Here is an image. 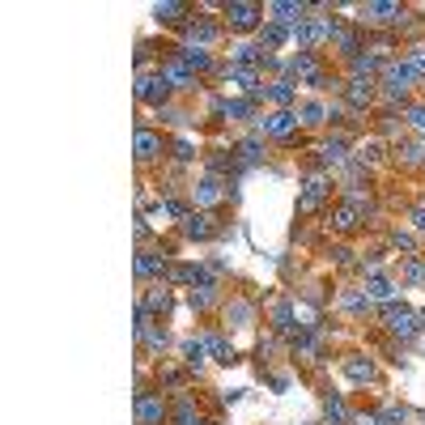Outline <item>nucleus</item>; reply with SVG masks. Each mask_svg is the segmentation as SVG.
<instances>
[{
	"label": "nucleus",
	"mask_w": 425,
	"mask_h": 425,
	"mask_svg": "<svg viewBox=\"0 0 425 425\" xmlns=\"http://www.w3.org/2000/svg\"><path fill=\"white\" fill-rule=\"evenodd\" d=\"M136 98H140V102H149V106H162V102L170 98V81H166L162 72L140 77V81H136Z\"/></svg>",
	"instance_id": "nucleus-6"
},
{
	"label": "nucleus",
	"mask_w": 425,
	"mask_h": 425,
	"mask_svg": "<svg viewBox=\"0 0 425 425\" xmlns=\"http://www.w3.org/2000/svg\"><path fill=\"white\" fill-rule=\"evenodd\" d=\"M413 81H417V72L409 68V60H400V64H387V68H383V94H387V98H404Z\"/></svg>",
	"instance_id": "nucleus-4"
},
{
	"label": "nucleus",
	"mask_w": 425,
	"mask_h": 425,
	"mask_svg": "<svg viewBox=\"0 0 425 425\" xmlns=\"http://www.w3.org/2000/svg\"><path fill=\"white\" fill-rule=\"evenodd\" d=\"M404 272H409V281H413V285H421V281H425V260H409V268H404Z\"/></svg>",
	"instance_id": "nucleus-44"
},
{
	"label": "nucleus",
	"mask_w": 425,
	"mask_h": 425,
	"mask_svg": "<svg viewBox=\"0 0 425 425\" xmlns=\"http://www.w3.org/2000/svg\"><path fill=\"white\" fill-rule=\"evenodd\" d=\"M366 298H370V302H392V298H396V285H392L387 277L375 272V277L366 281Z\"/></svg>",
	"instance_id": "nucleus-20"
},
{
	"label": "nucleus",
	"mask_w": 425,
	"mask_h": 425,
	"mask_svg": "<svg viewBox=\"0 0 425 425\" xmlns=\"http://www.w3.org/2000/svg\"><path fill=\"white\" fill-rule=\"evenodd\" d=\"M345 375H349L353 383H375V375H379V370H375V362H370V358H349V362H345Z\"/></svg>",
	"instance_id": "nucleus-18"
},
{
	"label": "nucleus",
	"mask_w": 425,
	"mask_h": 425,
	"mask_svg": "<svg viewBox=\"0 0 425 425\" xmlns=\"http://www.w3.org/2000/svg\"><path fill=\"white\" fill-rule=\"evenodd\" d=\"M153 272H166V255L140 251V255H136V277H153Z\"/></svg>",
	"instance_id": "nucleus-27"
},
{
	"label": "nucleus",
	"mask_w": 425,
	"mask_h": 425,
	"mask_svg": "<svg viewBox=\"0 0 425 425\" xmlns=\"http://www.w3.org/2000/svg\"><path fill=\"white\" fill-rule=\"evenodd\" d=\"M366 209H370V204H366L362 196H349V200H341V204L332 209V230H336V234H353V230L366 221Z\"/></svg>",
	"instance_id": "nucleus-3"
},
{
	"label": "nucleus",
	"mask_w": 425,
	"mask_h": 425,
	"mask_svg": "<svg viewBox=\"0 0 425 425\" xmlns=\"http://www.w3.org/2000/svg\"><path fill=\"white\" fill-rule=\"evenodd\" d=\"M145 341H149V349H153V353H162V349H166V332H162V328H149V332H145Z\"/></svg>",
	"instance_id": "nucleus-43"
},
{
	"label": "nucleus",
	"mask_w": 425,
	"mask_h": 425,
	"mask_svg": "<svg viewBox=\"0 0 425 425\" xmlns=\"http://www.w3.org/2000/svg\"><path fill=\"white\" fill-rule=\"evenodd\" d=\"M319 162H324V166H345V162H349V149H345V140H328V145L319 149Z\"/></svg>",
	"instance_id": "nucleus-26"
},
{
	"label": "nucleus",
	"mask_w": 425,
	"mask_h": 425,
	"mask_svg": "<svg viewBox=\"0 0 425 425\" xmlns=\"http://www.w3.org/2000/svg\"><path fill=\"white\" fill-rule=\"evenodd\" d=\"M404 421H409V413H404L400 404H392V409L379 413V425H404Z\"/></svg>",
	"instance_id": "nucleus-39"
},
{
	"label": "nucleus",
	"mask_w": 425,
	"mask_h": 425,
	"mask_svg": "<svg viewBox=\"0 0 425 425\" xmlns=\"http://www.w3.org/2000/svg\"><path fill=\"white\" fill-rule=\"evenodd\" d=\"M268 13H272V21H277V26H285V21H289V26H298V21H302V13H307V4H294V0H272V4H268Z\"/></svg>",
	"instance_id": "nucleus-14"
},
{
	"label": "nucleus",
	"mask_w": 425,
	"mask_h": 425,
	"mask_svg": "<svg viewBox=\"0 0 425 425\" xmlns=\"http://www.w3.org/2000/svg\"><path fill=\"white\" fill-rule=\"evenodd\" d=\"M298 119H302V123H311V128H315V123H324V119H328V111H324V102H307V106H302V111H298Z\"/></svg>",
	"instance_id": "nucleus-36"
},
{
	"label": "nucleus",
	"mask_w": 425,
	"mask_h": 425,
	"mask_svg": "<svg viewBox=\"0 0 425 425\" xmlns=\"http://www.w3.org/2000/svg\"><path fill=\"white\" fill-rule=\"evenodd\" d=\"M362 17H366V21H379V26H400L404 9H400V4H392V0H375V4H366V9H362Z\"/></svg>",
	"instance_id": "nucleus-9"
},
{
	"label": "nucleus",
	"mask_w": 425,
	"mask_h": 425,
	"mask_svg": "<svg viewBox=\"0 0 425 425\" xmlns=\"http://www.w3.org/2000/svg\"><path fill=\"white\" fill-rule=\"evenodd\" d=\"M324 413H328V421H332V425H345V421H349V409H345L341 400H328V404H324Z\"/></svg>",
	"instance_id": "nucleus-38"
},
{
	"label": "nucleus",
	"mask_w": 425,
	"mask_h": 425,
	"mask_svg": "<svg viewBox=\"0 0 425 425\" xmlns=\"http://www.w3.org/2000/svg\"><path fill=\"white\" fill-rule=\"evenodd\" d=\"M234 60H238L243 68H251V64L268 60V51H264V47H255V43H238V47H234Z\"/></svg>",
	"instance_id": "nucleus-29"
},
{
	"label": "nucleus",
	"mask_w": 425,
	"mask_h": 425,
	"mask_svg": "<svg viewBox=\"0 0 425 425\" xmlns=\"http://www.w3.org/2000/svg\"><path fill=\"white\" fill-rule=\"evenodd\" d=\"M187 298H192V307H196V311H209V307L217 302V285H213V281H196Z\"/></svg>",
	"instance_id": "nucleus-21"
},
{
	"label": "nucleus",
	"mask_w": 425,
	"mask_h": 425,
	"mask_svg": "<svg viewBox=\"0 0 425 425\" xmlns=\"http://www.w3.org/2000/svg\"><path fill=\"white\" fill-rule=\"evenodd\" d=\"M179 60H183L192 72H209V68H213V55H209L204 47H183V51H179Z\"/></svg>",
	"instance_id": "nucleus-19"
},
{
	"label": "nucleus",
	"mask_w": 425,
	"mask_h": 425,
	"mask_svg": "<svg viewBox=\"0 0 425 425\" xmlns=\"http://www.w3.org/2000/svg\"><path fill=\"white\" fill-rule=\"evenodd\" d=\"M328 196H332V179H328V175H311V179L302 183V196H298V213H302V217L319 213V209L328 204Z\"/></svg>",
	"instance_id": "nucleus-2"
},
{
	"label": "nucleus",
	"mask_w": 425,
	"mask_h": 425,
	"mask_svg": "<svg viewBox=\"0 0 425 425\" xmlns=\"http://www.w3.org/2000/svg\"><path fill=\"white\" fill-rule=\"evenodd\" d=\"M162 383H170V387H179V383H187V375H183V370H166V375H162Z\"/></svg>",
	"instance_id": "nucleus-47"
},
{
	"label": "nucleus",
	"mask_w": 425,
	"mask_h": 425,
	"mask_svg": "<svg viewBox=\"0 0 425 425\" xmlns=\"http://www.w3.org/2000/svg\"><path fill=\"white\" fill-rule=\"evenodd\" d=\"M383 68H387V64H383L379 55H358V60H349V72H353V77H366V81H370L375 72H383Z\"/></svg>",
	"instance_id": "nucleus-25"
},
{
	"label": "nucleus",
	"mask_w": 425,
	"mask_h": 425,
	"mask_svg": "<svg viewBox=\"0 0 425 425\" xmlns=\"http://www.w3.org/2000/svg\"><path fill=\"white\" fill-rule=\"evenodd\" d=\"M409 68H413L417 77H425V43H421V47H413V51H409Z\"/></svg>",
	"instance_id": "nucleus-42"
},
{
	"label": "nucleus",
	"mask_w": 425,
	"mask_h": 425,
	"mask_svg": "<svg viewBox=\"0 0 425 425\" xmlns=\"http://www.w3.org/2000/svg\"><path fill=\"white\" fill-rule=\"evenodd\" d=\"M158 72L170 81V89H192V85H196V72H192L179 55H175V60H162V68H158Z\"/></svg>",
	"instance_id": "nucleus-8"
},
{
	"label": "nucleus",
	"mask_w": 425,
	"mask_h": 425,
	"mask_svg": "<svg viewBox=\"0 0 425 425\" xmlns=\"http://www.w3.org/2000/svg\"><path fill=\"white\" fill-rule=\"evenodd\" d=\"M153 17H158V21H166V26H175V21H183V17H187V4H175V0L153 4Z\"/></svg>",
	"instance_id": "nucleus-28"
},
{
	"label": "nucleus",
	"mask_w": 425,
	"mask_h": 425,
	"mask_svg": "<svg viewBox=\"0 0 425 425\" xmlns=\"http://www.w3.org/2000/svg\"><path fill=\"white\" fill-rule=\"evenodd\" d=\"M204 353H209L204 336H200V341H196V336H192V341H183V358H187V366H200V362H204Z\"/></svg>",
	"instance_id": "nucleus-34"
},
{
	"label": "nucleus",
	"mask_w": 425,
	"mask_h": 425,
	"mask_svg": "<svg viewBox=\"0 0 425 425\" xmlns=\"http://www.w3.org/2000/svg\"><path fill=\"white\" fill-rule=\"evenodd\" d=\"M230 319H234V328H247V324H251V307H247V302H234V307H230Z\"/></svg>",
	"instance_id": "nucleus-40"
},
{
	"label": "nucleus",
	"mask_w": 425,
	"mask_h": 425,
	"mask_svg": "<svg viewBox=\"0 0 425 425\" xmlns=\"http://www.w3.org/2000/svg\"><path fill=\"white\" fill-rule=\"evenodd\" d=\"M204 345H209L213 362H221V366H230V362H234V349H230V345H226V341H221L217 332H209V336H204Z\"/></svg>",
	"instance_id": "nucleus-31"
},
{
	"label": "nucleus",
	"mask_w": 425,
	"mask_h": 425,
	"mask_svg": "<svg viewBox=\"0 0 425 425\" xmlns=\"http://www.w3.org/2000/svg\"><path fill=\"white\" fill-rule=\"evenodd\" d=\"M345 98H349V106H353V111H366V106L375 102V81H366V77H353V81L345 85Z\"/></svg>",
	"instance_id": "nucleus-12"
},
{
	"label": "nucleus",
	"mask_w": 425,
	"mask_h": 425,
	"mask_svg": "<svg viewBox=\"0 0 425 425\" xmlns=\"http://www.w3.org/2000/svg\"><path fill=\"white\" fill-rule=\"evenodd\" d=\"M285 38H289V30H285V26H277V21L260 26V47H264V51H277Z\"/></svg>",
	"instance_id": "nucleus-24"
},
{
	"label": "nucleus",
	"mask_w": 425,
	"mask_h": 425,
	"mask_svg": "<svg viewBox=\"0 0 425 425\" xmlns=\"http://www.w3.org/2000/svg\"><path fill=\"white\" fill-rule=\"evenodd\" d=\"M341 302H345L349 311H358V315H362V311H370V298H366V294H345Z\"/></svg>",
	"instance_id": "nucleus-41"
},
{
	"label": "nucleus",
	"mask_w": 425,
	"mask_h": 425,
	"mask_svg": "<svg viewBox=\"0 0 425 425\" xmlns=\"http://www.w3.org/2000/svg\"><path fill=\"white\" fill-rule=\"evenodd\" d=\"M175 158H179V162H192L196 153H192V145H187V140H175Z\"/></svg>",
	"instance_id": "nucleus-46"
},
{
	"label": "nucleus",
	"mask_w": 425,
	"mask_h": 425,
	"mask_svg": "<svg viewBox=\"0 0 425 425\" xmlns=\"http://www.w3.org/2000/svg\"><path fill=\"white\" fill-rule=\"evenodd\" d=\"M268 98H272L277 106H289V102H294V81H272V85H268Z\"/></svg>",
	"instance_id": "nucleus-33"
},
{
	"label": "nucleus",
	"mask_w": 425,
	"mask_h": 425,
	"mask_svg": "<svg viewBox=\"0 0 425 425\" xmlns=\"http://www.w3.org/2000/svg\"><path fill=\"white\" fill-rule=\"evenodd\" d=\"M349 255H353V251H349V247H336V251H332V260H336V264H353V260H349Z\"/></svg>",
	"instance_id": "nucleus-50"
},
{
	"label": "nucleus",
	"mask_w": 425,
	"mask_h": 425,
	"mask_svg": "<svg viewBox=\"0 0 425 425\" xmlns=\"http://www.w3.org/2000/svg\"><path fill=\"white\" fill-rule=\"evenodd\" d=\"M409 123H413V132L425 136V106H409Z\"/></svg>",
	"instance_id": "nucleus-45"
},
{
	"label": "nucleus",
	"mask_w": 425,
	"mask_h": 425,
	"mask_svg": "<svg viewBox=\"0 0 425 425\" xmlns=\"http://www.w3.org/2000/svg\"><path fill=\"white\" fill-rule=\"evenodd\" d=\"M298 123H302V119H298L294 111H272L268 119H260V128H264L268 136H294V132H298Z\"/></svg>",
	"instance_id": "nucleus-10"
},
{
	"label": "nucleus",
	"mask_w": 425,
	"mask_h": 425,
	"mask_svg": "<svg viewBox=\"0 0 425 425\" xmlns=\"http://www.w3.org/2000/svg\"><path fill=\"white\" fill-rule=\"evenodd\" d=\"M392 243H396V247H400V251H413V247H417V243H413V234H396V238H392Z\"/></svg>",
	"instance_id": "nucleus-48"
},
{
	"label": "nucleus",
	"mask_w": 425,
	"mask_h": 425,
	"mask_svg": "<svg viewBox=\"0 0 425 425\" xmlns=\"http://www.w3.org/2000/svg\"><path fill=\"white\" fill-rule=\"evenodd\" d=\"M183 234L204 243V238H213V234H217V226H213V217H209V213H187V217H183Z\"/></svg>",
	"instance_id": "nucleus-13"
},
{
	"label": "nucleus",
	"mask_w": 425,
	"mask_h": 425,
	"mask_svg": "<svg viewBox=\"0 0 425 425\" xmlns=\"http://www.w3.org/2000/svg\"><path fill=\"white\" fill-rule=\"evenodd\" d=\"M145 311H149V315H166V311H170V289H153L149 302H145Z\"/></svg>",
	"instance_id": "nucleus-35"
},
{
	"label": "nucleus",
	"mask_w": 425,
	"mask_h": 425,
	"mask_svg": "<svg viewBox=\"0 0 425 425\" xmlns=\"http://www.w3.org/2000/svg\"><path fill=\"white\" fill-rule=\"evenodd\" d=\"M383 324H387V332H392V336H400V341H413V336L425 328V324H421V311H409V307H396V302H387Z\"/></svg>",
	"instance_id": "nucleus-1"
},
{
	"label": "nucleus",
	"mask_w": 425,
	"mask_h": 425,
	"mask_svg": "<svg viewBox=\"0 0 425 425\" xmlns=\"http://www.w3.org/2000/svg\"><path fill=\"white\" fill-rule=\"evenodd\" d=\"M158 153H162V136L149 132V128H136V158H140V162H153Z\"/></svg>",
	"instance_id": "nucleus-16"
},
{
	"label": "nucleus",
	"mask_w": 425,
	"mask_h": 425,
	"mask_svg": "<svg viewBox=\"0 0 425 425\" xmlns=\"http://www.w3.org/2000/svg\"><path fill=\"white\" fill-rule=\"evenodd\" d=\"M396 158H400L404 166H425V145L421 140H400V145H396Z\"/></svg>",
	"instance_id": "nucleus-22"
},
{
	"label": "nucleus",
	"mask_w": 425,
	"mask_h": 425,
	"mask_svg": "<svg viewBox=\"0 0 425 425\" xmlns=\"http://www.w3.org/2000/svg\"><path fill=\"white\" fill-rule=\"evenodd\" d=\"M413 226L425 234V209H413Z\"/></svg>",
	"instance_id": "nucleus-51"
},
{
	"label": "nucleus",
	"mask_w": 425,
	"mask_h": 425,
	"mask_svg": "<svg viewBox=\"0 0 425 425\" xmlns=\"http://www.w3.org/2000/svg\"><path fill=\"white\" fill-rule=\"evenodd\" d=\"M226 17H230L234 30H251V26H260L264 9H255V4H247V0H230V4H226Z\"/></svg>",
	"instance_id": "nucleus-7"
},
{
	"label": "nucleus",
	"mask_w": 425,
	"mask_h": 425,
	"mask_svg": "<svg viewBox=\"0 0 425 425\" xmlns=\"http://www.w3.org/2000/svg\"><path fill=\"white\" fill-rule=\"evenodd\" d=\"M234 153H238V166H260V162H264V140L247 136V140L234 145Z\"/></svg>",
	"instance_id": "nucleus-17"
},
{
	"label": "nucleus",
	"mask_w": 425,
	"mask_h": 425,
	"mask_svg": "<svg viewBox=\"0 0 425 425\" xmlns=\"http://www.w3.org/2000/svg\"><path fill=\"white\" fill-rule=\"evenodd\" d=\"M221 196H226V187H221V179H217V175H209V179H200V183H196V204L213 209V204H221Z\"/></svg>",
	"instance_id": "nucleus-15"
},
{
	"label": "nucleus",
	"mask_w": 425,
	"mask_h": 425,
	"mask_svg": "<svg viewBox=\"0 0 425 425\" xmlns=\"http://www.w3.org/2000/svg\"><path fill=\"white\" fill-rule=\"evenodd\" d=\"M166 421V404L158 396H136V425H162Z\"/></svg>",
	"instance_id": "nucleus-11"
},
{
	"label": "nucleus",
	"mask_w": 425,
	"mask_h": 425,
	"mask_svg": "<svg viewBox=\"0 0 425 425\" xmlns=\"http://www.w3.org/2000/svg\"><path fill=\"white\" fill-rule=\"evenodd\" d=\"M353 425H379V413H366V417H353Z\"/></svg>",
	"instance_id": "nucleus-52"
},
{
	"label": "nucleus",
	"mask_w": 425,
	"mask_h": 425,
	"mask_svg": "<svg viewBox=\"0 0 425 425\" xmlns=\"http://www.w3.org/2000/svg\"><path fill=\"white\" fill-rule=\"evenodd\" d=\"M175 425H200V413H196L192 400H183V404L175 409Z\"/></svg>",
	"instance_id": "nucleus-37"
},
{
	"label": "nucleus",
	"mask_w": 425,
	"mask_h": 425,
	"mask_svg": "<svg viewBox=\"0 0 425 425\" xmlns=\"http://www.w3.org/2000/svg\"><path fill=\"white\" fill-rule=\"evenodd\" d=\"M379 153H383L379 145H366V149H362V162H379Z\"/></svg>",
	"instance_id": "nucleus-49"
},
{
	"label": "nucleus",
	"mask_w": 425,
	"mask_h": 425,
	"mask_svg": "<svg viewBox=\"0 0 425 425\" xmlns=\"http://www.w3.org/2000/svg\"><path fill=\"white\" fill-rule=\"evenodd\" d=\"M230 77H234L238 85H247V94H251V102L260 98V85H255L260 77H255V68H243V64H230Z\"/></svg>",
	"instance_id": "nucleus-30"
},
{
	"label": "nucleus",
	"mask_w": 425,
	"mask_h": 425,
	"mask_svg": "<svg viewBox=\"0 0 425 425\" xmlns=\"http://www.w3.org/2000/svg\"><path fill=\"white\" fill-rule=\"evenodd\" d=\"M289 72H294L302 85H324V81H328L324 68H319V60H315V51H298V55L289 60Z\"/></svg>",
	"instance_id": "nucleus-5"
},
{
	"label": "nucleus",
	"mask_w": 425,
	"mask_h": 425,
	"mask_svg": "<svg viewBox=\"0 0 425 425\" xmlns=\"http://www.w3.org/2000/svg\"><path fill=\"white\" fill-rule=\"evenodd\" d=\"M217 38V26L213 21H192L187 26V47H204V43H213Z\"/></svg>",
	"instance_id": "nucleus-23"
},
{
	"label": "nucleus",
	"mask_w": 425,
	"mask_h": 425,
	"mask_svg": "<svg viewBox=\"0 0 425 425\" xmlns=\"http://www.w3.org/2000/svg\"><path fill=\"white\" fill-rule=\"evenodd\" d=\"M272 328H277V332H294V307H289V302H277V307H272Z\"/></svg>",
	"instance_id": "nucleus-32"
}]
</instances>
